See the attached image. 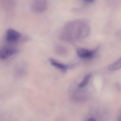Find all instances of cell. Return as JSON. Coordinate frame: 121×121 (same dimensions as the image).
I'll return each instance as SVG.
<instances>
[{"label": "cell", "mask_w": 121, "mask_h": 121, "mask_svg": "<svg viewBox=\"0 0 121 121\" xmlns=\"http://www.w3.org/2000/svg\"><path fill=\"white\" fill-rule=\"evenodd\" d=\"M49 61H50V63L53 66L58 69V70L60 71L62 73H66L68 69L71 68V65H64L53 59H50Z\"/></svg>", "instance_id": "7"}, {"label": "cell", "mask_w": 121, "mask_h": 121, "mask_svg": "<svg viewBox=\"0 0 121 121\" xmlns=\"http://www.w3.org/2000/svg\"><path fill=\"white\" fill-rule=\"evenodd\" d=\"M20 32L13 29H9L6 32L5 39L8 42L16 43L19 41L22 37Z\"/></svg>", "instance_id": "4"}, {"label": "cell", "mask_w": 121, "mask_h": 121, "mask_svg": "<svg viewBox=\"0 0 121 121\" xmlns=\"http://www.w3.org/2000/svg\"><path fill=\"white\" fill-rule=\"evenodd\" d=\"M121 58H120L118 60L110 65L108 67V70H109L111 71L117 70L120 68L121 66Z\"/></svg>", "instance_id": "10"}, {"label": "cell", "mask_w": 121, "mask_h": 121, "mask_svg": "<svg viewBox=\"0 0 121 121\" xmlns=\"http://www.w3.org/2000/svg\"><path fill=\"white\" fill-rule=\"evenodd\" d=\"M31 9L35 13H41L48 9V3L46 0H35L32 1L31 4Z\"/></svg>", "instance_id": "2"}, {"label": "cell", "mask_w": 121, "mask_h": 121, "mask_svg": "<svg viewBox=\"0 0 121 121\" xmlns=\"http://www.w3.org/2000/svg\"><path fill=\"white\" fill-rule=\"evenodd\" d=\"M95 0H86L84 1V2L86 4H92L95 2Z\"/></svg>", "instance_id": "12"}, {"label": "cell", "mask_w": 121, "mask_h": 121, "mask_svg": "<svg viewBox=\"0 0 121 121\" xmlns=\"http://www.w3.org/2000/svg\"><path fill=\"white\" fill-rule=\"evenodd\" d=\"M120 120H120V117H119V119H118V121H120Z\"/></svg>", "instance_id": "14"}, {"label": "cell", "mask_w": 121, "mask_h": 121, "mask_svg": "<svg viewBox=\"0 0 121 121\" xmlns=\"http://www.w3.org/2000/svg\"><path fill=\"white\" fill-rule=\"evenodd\" d=\"M87 121H96L95 119L93 118H90L88 119Z\"/></svg>", "instance_id": "13"}, {"label": "cell", "mask_w": 121, "mask_h": 121, "mask_svg": "<svg viewBox=\"0 0 121 121\" xmlns=\"http://www.w3.org/2000/svg\"><path fill=\"white\" fill-rule=\"evenodd\" d=\"M27 71L26 66L24 64H20L15 68V76L17 78H20L25 75Z\"/></svg>", "instance_id": "6"}, {"label": "cell", "mask_w": 121, "mask_h": 121, "mask_svg": "<svg viewBox=\"0 0 121 121\" xmlns=\"http://www.w3.org/2000/svg\"><path fill=\"white\" fill-rule=\"evenodd\" d=\"M18 52L17 48L13 46H6L3 47L0 49V59H8Z\"/></svg>", "instance_id": "3"}, {"label": "cell", "mask_w": 121, "mask_h": 121, "mask_svg": "<svg viewBox=\"0 0 121 121\" xmlns=\"http://www.w3.org/2000/svg\"><path fill=\"white\" fill-rule=\"evenodd\" d=\"M97 51V49L90 50L83 48H78L77 50V53L80 58L85 59H91L95 56Z\"/></svg>", "instance_id": "5"}, {"label": "cell", "mask_w": 121, "mask_h": 121, "mask_svg": "<svg viewBox=\"0 0 121 121\" xmlns=\"http://www.w3.org/2000/svg\"><path fill=\"white\" fill-rule=\"evenodd\" d=\"M56 51L57 53L60 55H64L67 52L66 49L62 46H58L56 49Z\"/></svg>", "instance_id": "11"}, {"label": "cell", "mask_w": 121, "mask_h": 121, "mask_svg": "<svg viewBox=\"0 0 121 121\" xmlns=\"http://www.w3.org/2000/svg\"><path fill=\"white\" fill-rule=\"evenodd\" d=\"M91 77V73H88L86 74L83 78L82 82L79 84V87L83 88L87 86L89 83L90 79Z\"/></svg>", "instance_id": "9"}, {"label": "cell", "mask_w": 121, "mask_h": 121, "mask_svg": "<svg viewBox=\"0 0 121 121\" xmlns=\"http://www.w3.org/2000/svg\"><path fill=\"white\" fill-rule=\"evenodd\" d=\"M0 5L6 10H12L16 6L15 1L13 0H0Z\"/></svg>", "instance_id": "8"}, {"label": "cell", "mask_w": 121, "mask_h": 121, "mask_svg": "<svg viewBox=\"0 0 121 121\" xmlns=\"http://www.w3.org/2000/svg\"><path fill=\"white\" fill-rule=\"evenodd\" d=\"M89 25L87 22L82 20H78L67 24L64 28L63 31L69 33L65 35V37L68 36L65 38V39L70 35L68 39L73 41V39H78L86 36L89 32Z\"/></svg>", "instance_id": "1"}]
</instances>
